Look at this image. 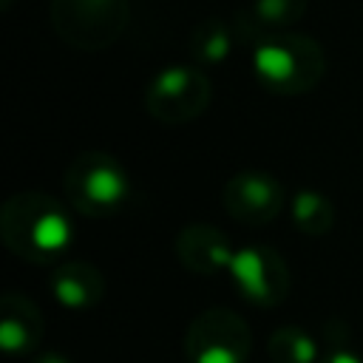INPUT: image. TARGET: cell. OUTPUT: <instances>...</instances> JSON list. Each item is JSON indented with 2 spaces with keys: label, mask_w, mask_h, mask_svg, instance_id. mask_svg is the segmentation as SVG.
I'll list each match as a JSON object with an SVG mask.
<instances>
[{
  "label": "cell",
  "mask_w": 363,
  "mask_h": 363,
  "mask_svg": "<svg viewBox=\"0 0 363 363\" xmlns=\"http://www.w3.org/2000/svg\"><path fill=\"white\" fill-rule=\"evenodd\" d=\"M3 244L28 264H54L74 238V224L62 201L40 190L6 199L0 210Z\"/></svg>",
  "instance_id": "obj_1"
},
{
  "label": "cell",
  "mask_w": 363,
  "mask_h": 363,
  "mask_svg": "<svg viewBox=\"0 0 363 363\" xmlns=\"http://www.w3.org/2000/svg\"><path fill=\"white\" fill-rule=\"evenodd\" d=\"M252 74L272 94H306L326 74V51L309 34L269 31L252 45Z\"/></svg>",
  "instance_id": "obj_2"
},
{
  "label": "cell",
  "mask_w": 363,
  "mask_h": 363,
  "mask_svg": "<svg viewBox=\"0 0 363 363\" xmlns=\"http://www.w3.org/2000/svg\"><path fill=\"white\" fill-rule=\"evenodd\" d=\"M68 204L88 218L116 216L130 199V176L122 162L102 150L77 153L62 176Z\"/></svg>",
  "instance_id": "obj_3"
},
{
  "label": "cell",
  "mask_w": 363,
  "mask_h": 363,
  "mask_svg": "<svg viewBox=\"0 0 363 363\" xmlns=\"http://www.w3.org/2000/svg\"><path fill=\"white\" fill-rule=\"evenodd\" d=\"M130 20L128 0H51V26L62 43L79 51L113 45Z\"/></svg>",
  "instance_id": "obj_4"
},
{
  "label": "cell",
  "mask_w": 363,
  "mask_h": 363,
  "mask_svg": "<svg viewBox=\"0 0 363 363\" xmlns=\"http://www.w3.org/2000/svg\"><path fill=\"white\" fill-rule=\"evenodd\" d=\"M213 99L207 74L196 65H167L147 82L145 108L162 125H184L199 119Z\"/></svg>",
  "instance_id": "obj_5"
},
{
  "label": "cell",
  "mask_w": 363,
  "mask_h": 363,
  "mask_svg": "<svg viewBox=\"0 0 363 363\" xmlns=\"http://www.w3.org/2000/svg\"><path fill=\"white\" fill-rule=\"evenodd\" d=\"M250 352L252 332L247 320L227 306H210L187 326L184 354L190 363H247Z\"/></svg>",
  "instance_id": "obj_6"
},
{
  "label": "cell",
  "mask_w": 363,
  "mask_h": 363,
  "mask_svg": "<svg viewBox=\"0 0 363 363\" xmlns=\"http://www.w3.org/2000/svg\"><path fill=\"white\" fill-rule=\"evenodd\" d=\"M227 275L233 278V286L238 289V295L255 306L284 303L289 295V284H292L289 267L281 258V252H275L272 247H261V244L235 250Z\"/></svg>",
  "instance_id": "obj_7"
},
{
  "label": "cell",
  "mask_w": 363,
  "mask_h": 363,
  "mask_svg": "<svg viewBox=\"0 0 363 363\" xmlns=\"http://www.w3.org/2000/svg\"><path fill=\"white\" fill-rule=\"evenodd\" d=\"M221 204L230 218L247 227H264L284 210V187L275 176L261 170H241L227 179Z\"/></svg>",
  "instance_id": "obj_8"
},
{
  "label": "cell",
  "mask_w": 363,
  "mask_h": 363,
  "mask_svg": "<svg viewBox=\"0 0 363 363\" xmlns=\"http://www.w3.org/2000/svg\"><path fill=\"white\" fill-rule=\"evenodd\" d=\"M176 258L196 275H218L233 264V244L230 235L216 224H187L176 233Z\"/></svg>",
  "instance_id": "obj_9"
},
{
  "label": "cell",
  "mask_w": 363,
  "mask_h": 363,
  "mask_svg": "<svg viewBox=\"0 0 363 363\" xmlns=\"http://www.w3.org/2000/svg\"><path fill=\"white\" fill-rule=\"evenodd\" d=\"M45 320L28 295L6 292L0 301V346L9 354H28L40 346Z\"/></svg>",
  "instance_id": "obj_10"
},
{
  "label": "cell",
  "mask_w": 363,
  "mask_h": 363,
  "mask_svg": "<svg viewBox=\"0 0 363 363\" xmlns=\"http://www.w3.org/2000/svg\"><path fill=\"white\" fill-rule=\"evenodd\" d=\"M48 284L57 303L65 309H91L105 295V278L88 261H65L54 267Z\"/></svg>",
  "instance_id": "obj_11"
},
{
  "label": "cell",
  "mask_w": 363,
  "mask_h": 363,
  "mask_svg": "<svg viewBox=\"0 0 363 363\" xmlns=\"http://www.w3.org/2000/svg\"><path fill=\"white\" fill-rule=\"evenodd\" d=\"M289 216L298 233L303 235H326L335 227V204L320 190L303 187L292 196Z\"/></svg>",
  "instance_id": "obj_12"
},
{
  "label": "cell",
  "mask_w": 363,
  "mask_h": 363,
  "mask_svg": "<svg viewBox=\"0 0 363 363\" xmlns=\"http://www.w3.org/2000/svg\"><path fill=\"white\" fill-rule=\"evenodd\" d=\"M187 48L199 65H218L233 51V28L221 17H207L190 31Z\"/></svg>",
  "instance_id": "obj_13"
},
{
  "label": "cell",
  "mask_w": 363,
  "mask_h": 363,
  "mask_svg": "<svg viewBox=\"0 0 363 363\" xmlns=\"http://www.w3.org/2000/svg\"><path fill=\"white\" fill-rule=\"evenodd\" d=\"M309 0H250V26L255 28V40L269 31H289L303 14Z\"/></svg>",
  "instance_id": "obj_14"
},
{
  "label": "cell",
  "mask_w": 363,
  "mask_h": 363,
  "mask_svg": "<svg viewBox=\"0 0 363 363\" xmlns=\"http://www.w3.org/2000/svg\"><path fill=\"white\" fill-rule=\"evenodd\" d=\"M267 352L272 363H318V340L301 326H281L269 335Z\"/></svg>",
  "instance_id": "obj_15"
},
{
  "label": "cell",
  "mask_w": 363,
  "mask_h": 363,
  "mask_svg": "<svg viewBox=\"0 0 363 363\" xmlns=\"http://www.w3.org/2000/svg\"><path fill=\"white\" fill-rule=\"evenodd\" d=\"M318 363H363V357L352 346H343V349H329Z\"/></svg>",
  "instance_id": "obj_16"
},
{
  "label": "cell",
  "mask_w": 363,
  "mask_h": 363,
  "mask_svg": "<svg viewBox=\"0 0 363 363\" xmlns=\"http://www.w3.org/2000/svg\"><path fill=\"white\" fill-rule=\"evenodd\" d=\"M31 363H71L65 354H60V352H40Z\"/></svg>",
  "instance_id": "obj_17"
}]
</instances>
